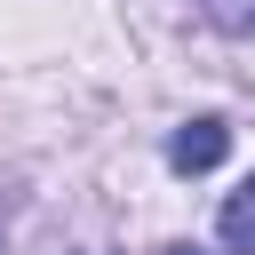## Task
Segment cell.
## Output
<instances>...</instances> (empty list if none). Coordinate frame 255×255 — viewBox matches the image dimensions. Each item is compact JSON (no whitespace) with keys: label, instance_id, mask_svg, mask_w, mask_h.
Masks as SVG:
<instances>
[{"label":"cell","instance_id":"1","mask_svg":"<svg viewBox=\"0 0 255 255\" xmlns=\"http://www.w3.org/2000/svg\"><path fill=\"white\" fill-rule=\"evenodd\" d=\"M223 151H231V128H223V120H183V128L167 135V167H175V175H207Z\"/></svg>","mask_w":255,"mask_h":255},{"label":"cell","instance_id":"2","mask_svg":"<svg viewBox=\"0 0 255 255\" xmlns=\"http://www.w3.org/2000/svg\"><path fill=\"white\" fill-rule=\"evenodd\" d=\"M215 239L231 247V255H255V175L223 199V215H215Z\"/></svg>","mask_w":255,"mask_h":255},{"label":"cell","instance_id":"3","mask_svg":"<svg viewBox=\"0 0 255 255\" xmlns=\"http://www.w3.org/2000/svg\"><path fill=\"white\" fill-rule=\"evenodd\" d=\"M199 16L223 24V32H239V40H255V0H199Z\"/></svg>","mask_w":255,"mask_h":255},{"label":"cell","instance_id":"4","mask_svg":"<svg viewBox=\"0 0 255 255\" xmlns=\"http://www.w3.org/2000/svg\"><path fill=\"white\" fill-rule=\"evenodd\" d=\"M159 255H207V247H159Z\"/></svg>","mask_w":255,"mask_h":255}]
</instances>
